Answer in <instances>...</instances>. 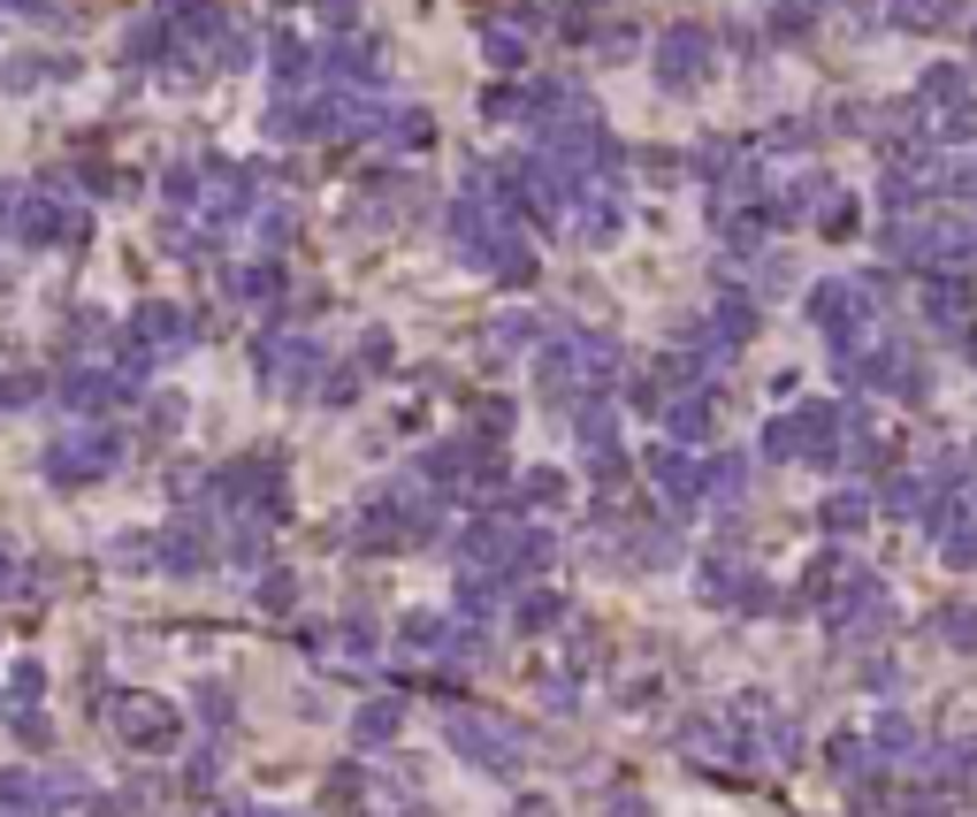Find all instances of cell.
<instances>
[{
    "label": "cell",
    "mask_w": 977,
    "mask_h": 817,
    "mask_svg": "<svg viewBox=\"0 0 977 817\" xmlns=\"http://www.w3.org/2000/svg\"><path fill=\"white\" fill-rule=\"evenodd\" d=\"M695 69H710V46H703V31H672V38H664V77H672V85H687Z\"/></svg>",
    "instance_id": "3957f363"
},
{
    "label": "cell",
    "mask_w": 977,
    "mask_h": 817,
    "mask_svg": "<svg viewBox=\"0 0 977 817\" xmlns=\"http://www.w3.org/2000/svg\"><path fill=\"white\" fill-rule=\"evenodd\" d=\"M519 619H535V627H542V619H558V596H527V604H519Z\"/></svg>",
    "instance_id": "8fae6325"
},
{
    "label": "cell",
    "mask_w": 977,
    "mask_h": 817,
    "mask_svg": "<svg viewBox=\"0 0 977 817\" xmlns=\"http://www.w3.org/2000/svg\"><path fill=\"white\" fill-rule=\"evenodd\" d=\"M940 627H947V635H955V642H963V650H970V642H977V612H947V619H940Z\"/></svg>",
    "instance_id": "9c48e42d"
},
{
    "label": "cell",
    "mask_w": 977,
    "mask_h": 817,
    "mask_svg": "<svg viewBox=\"0 0 977 817\" xmlns=\"http://www.w3.org/2000/svg\"><path fill=\"white\" fill-rule=\"evenodd\" d=\"M123 734L131 741H168L176 734V710L168 703H123Z\"/></svg>",
    "instance_id": "277c9868"
},
{
    "label": "cell",
    "mask_w": 977,
    "mask_h": 817,
    "mask_svg": "<svg viewBox=\"0 0 977 817\" xmlns=\"http://www.w3.org/2000/svg\"><path fill=\"white\" fill-rule=\"evenodd\" d=\"M871 519V496H855V490H840L832 504H824V527H840V535H855Z\"/></svg>",
    "instance_id": "8992f818"
},
{
    "label": "cell",
    "mask_w": 977,
    "mask_h": 817,
    "mask_svg": "<svg viewBox=\"0 0 977 817\" xmlns=\"http://www.w3.org/2000/svg\"><path fill=\"white\" fill-rule=\"evenodd\" d=\"M8 589H15V573H8V550H0V596H8Z\"/></svg>",
    "instance_id": "4fadbf2b"
},
{
    "label": "cell",
    "mask_w": 977,
    "mask_h": 817,
    "mask_svg": "<svg viewBox=\"0 0 977 817\" xmlns=\"http://www.w3.org/2000/svg\"><path fill=\"white\" fill-rule=\"evenodd\" d=\"M710 490H718V496H741V459H726V467L710 474Z\"/></svg>",
    "instance_id": "30bf717a"
},
{
    "label": "cell",
    "mask_w": 977,
    "mask_h": 817,
    "mask_svg": "<svg viewBox=\"0 0 977 817\" xmlns=\"http://www.w3.org/2000/svg\"><path fill=\"white\" fill-rule=\"evenodd\" d=\"M61 482H85V474H108L115 467V436H69V451H54L46 459Z\"/></svg>",
    "instance_id": "7a4b0ae2"
},
{
    "label": "cell",
    "mask_w": 977,
    "mask_h": 817,
    "mask_svg": "<svg viewBox=\"0 0 977 817\" xmlns=\"http://www.w3.org/2000/svg\"><path fill=\"white\" fill-rule=\"evenodd\" d=\"M397 734V703H367L359 710V741H390Z\"/></svg>",
    "instance_id": "52a82bcc"
},
{
    "label": "cell",
    "mask_w": 977,
    "mask_h": 817,
    "mask_svg": "<svg viewBox=\"0 0 977 817\" xmlns=\"http://www.w3.org/2000/svg\"><path fill=\"white\" fill-rule=\"evenodd\" d=\"M650 474L664 482V496H695V490H703V474H695V467H687L680 451H656V459H650Z\"/></svg>",
    "instance_id": "5b68a950"
},
{
    "label": "cell",
    "mask_w": 977,
    "mask_h": 817,
    "mask_svg": "<svg viewBox=\"0 0 977 817\" xmlns=\"http://www.w3.org/2000/svg\"><path fill=\"white\" fill-rule=\"evenodd\" d=\"M672 428H680L687 444H695V436H710V405H680V413H672Z\"/></svg>",
    "instance_id": "ba28073f"
},
{
    "label": "cell",
    "mask_w": 977,
    "mask_h": 817,
    "mask_svg": "<svg viewBox=\"0 0 977 817\" xmlns=\"http://www.w3.org/2000/svg\"><path fill=\"white\" fill-rule=\"evenodd\" d=\"M451 741H459V749H467L474 764H488V772H512V764H519L512 734H504L496 718H474V710H467V718H451Z\"/></svg>",
    "instance_id": "6da1fadb"
},
{
    "label": "cell",
    "mask_w": 977,
    "mask_h": 817,
    "mask_svg": "<svg viewBox=\"0 0 977 817\" xmlns=\"http://www.w3.org/2000/svg\"><path fill=\"white\" fill-rule=\"evenodd\" d=\"M611 817H656L650 803H635V795H627V803H611Z\"/></svg>",
    "instance_id": "7c38bea8"
}]
</instances>
